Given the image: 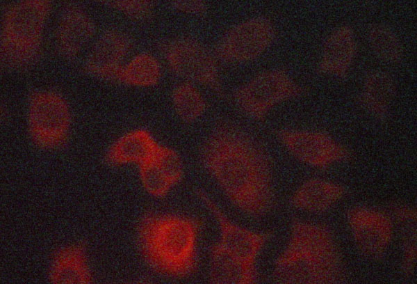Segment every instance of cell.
<instances>
[{
	"mask_svg": "<svg viewBox=\"0 0 417 284\" xmlns=\"http://www.w3.org/2000/svg\"><path fill=\"white\" fill-rule=\"evenodd\" d=\"M172 3L179 10L189 13H199L206 8L203 1H176Z\"/></svg>",
	"mask_w": 417,
	"mask_h": 284,
	"instance_id": "obj_19",
	"label": "cell"
},
{
	"mask_svg": "<svg viewBox=\"0 0 417 284\" xmlns=\"http://www.w3.org/2000/svg\"><path fill=\"white\" fill-rule=\"evenodd\" d=\"M165 57L170 70L187 82L213 90L220 87L217 63L199 43L188 39L174 40L167 45Z\"/></svg>",
	"mask_w": 417,
	"mask_h": 284,
	"instance_id": "obj_5",
	"label": "cell"
},
{
	"mask_svg": "<svg viewBox=\"0 0 417 284\" xmlns=\"http://www.w3.org/2000/svg\"><path fill=\"white\" fill-rule=\"evenodd\" d=\"M390 86L387 79L376 77L369 80L366 95L370 106L377 110H382L386 106L389 98Z\"/></svg>",
	"mask_w": 417,
	"mask_h": 284,
	"instance_id": "obj_18",
	"label": "cell"
},
{
	"mask_svg": "<svg viewBox=\"0 0 417 284\" xmlns=\"http://www.w3.org/2000/svg\"><path fill=\"white\" fill-rule=\"evenodd\" d=\"M341 196V189L322 180H313L302 185L294 196V203L308 210H325Z\"/></svg>",
	"mask_w": 417,
	"mask_h": 284,
	"instance_id": "obj_14",
	"label": "cell"
},
{
	"mask_svg": "<svg viewBox=\"0 0 417 284\" xmlns=\"http://www.w3.org/2000/svg\"><path fill=\"white\" fill-rule=\"evenodd\" d=\"M370 40L374 52L381 58L393 60L398 57L399 42L393 32L388 27L376 26L370 32Z\"/></svg>",
	"mask_w": 417,
	"mask_h": 284,
	"instance_id": "obj_17",
	"label": "cell"
},
{
	"mask_svg": "<svg viewBox=\"0 0 417 284\" xmlns=\"http://www.w3.org/2000/svg\"><path fill=\"white\" fill-rule=\"evenodd\" d=\"M28 125L32 138L44 148L63 144L68 132L70 115L65 102L51 93H40L31 99Z\"/></svg>",
	"mask_w": 417,
	"mask_h": 284,
	"instance_id": "obj_6",
	"label": "cell"
},
{
	"mask_svg": "<svg viewBox=\"0 0 417 284\" xmlns=\"http://www.w3.org/2000/svg\"><path fill=\"white\" fill-rule=\"evenodd\" d=\"M159 143L144 129H136L122 136L111 148L108 161L113 164L140 165L156 150Z\"/></svg>",
	"mask_w": 417,
	"mask_h": 284,
	"instance_id": "obj_11",
	"label": "cell"
},
{
	"mask_svg": "<svg viewBox=\"0 0 417 284\" xmlns=\"http://www.w3.org/2000/svg\"><path fill=\"white\" fill-rule=\"evenodd\" d=\"M138 166L143 188L156 198L166 196L183 175L179 154L172 148L160 144L154 152Z\"/></svg>",
	"mask_w": 417,
	"mask_h": 284,
	"instance_id": "obj_8",
	"label": "cell"
},
{
	"mask_svg": "<svg viewBox=\"0 0 417 284\" xmlns=\"http://www.w3.org/2000/svg\"><path fill=\"white\" fill-rule=\"evenodd\" d=\"M355 50L354 37L350 29L341 27L330 34L323 47L320 68L332 75H341L349 68Z\"/></svg>",
	"mask_w": 417,
	"mask_h": 284,
	"instance_id": "obj_12",
	"label": "cell"
},
{
	"mask_svg": "<svg viewBox=\"0 0 417 284\" xmlns=\"http://www.w3.org/2000/svg\"><path fill=\"white\" fill-rule=\"evenodd\" d=\"M202 163L229 201L245 214H265L272 203L270 173L261 150L233 128L215 131L203 145Z\"/></svg>",
	"mask_w": 417,
	"mask_h": 284,
	"instance_id": "obj_1",
	"label": "cell"
},
{
	"mask_svg": "<svg viewBox=\"0 0 417 284\" xmlns=\"http://www.w3.org/2000/svg\"><path fill=\"white\" fill-rule=\"evenodd\" d=\"M200 198L215 218L220 237L211 253L210 281L220 284H248L256 279V261L264 237L232 222L207 195Z\"/></svg>",
	"mask_w": 417,
	"mask_h": 284,
	"instance_id": "obj_3",
	"label": "cell"
},
{
	"mask_svg": "<svg viewBox=\"0 0 417 284\" xmlns=\"http://www.w3.org/2000/svg\"><path fill=\"white\" fill-rule=\"evenodd\" d=\"M161 75L157 60L143 54L136 56L123 69L119 77L125 83L135 86L148 87L156 84Z\"/></svg>",
	"mask_w": 417,
	"mask_h": 284,
	"instance_id": "obj_16",
	"label": "cell"
},
{
	"mask_svg": "<svg viewBox=\"0 0 417 284\" xmlns=\"http://www.w3.org/2000/svg\"><path fill=\"white\" fill-rule=\"evenodd\" d=\"M49 278L54 283H89L91 275L83 248L73 245L65 247L55 256Z\"/></svg>",
	"mask_w": 417,
	"mask_h": 284,
	"instance_id": "obj_13",
	"label": "cell"
},
{
	"mask_svg": "<svg viewBox=\"0 0 417 284\" xmlns=\"http://www.w3.org/2000/svg\"><path fill=\"white\" fill-rule=\"evenodd\" d=\"M171 100L177 116L188 123L198 120L206 109V102L202 94L190 82L178 84L172 93Z\"/></svg>",
	"mask_w": 417,
	"mask_h": 284,
	"instance_id": "obj_15",
	"label": "cell"
},
{
	"mask_svg": "<svg viewBox=\"0 0 417 284\" xmlns=\"http://www.w3.org/2000/svg\"><path fill=\"white\" fill-rule=\"evenodd\" d=\"M281 139L292 154L313 166H327L343 155L334 141L322 134L285 132Z\"/></svg>",
	"mask_w": 417,
	"mask_h": 284,
	"instance_id": "obj_10",
	"label": "cell"
},
{
	"mask_svg": "<svg viewBox=\"0 0 417 284\" xmlns=\"http://www.w3.org/2000/svg\"><path fill=\"white\" fill-rule=\"evenodd\" d=\"M199 228L197 220L186 216H147L138 229L141 253L148 264L163 275L189 276L197 267Z\"/></svg>",
	"mask_w": 417,
	"mask_h": 284,
	"instance_id": "obj_2",
	"label": "cell"
},
{
	"mask_svg": "<svg viewBox=\"0 0 417 284\" xmlns=\"http://www.w3.org/2000/svg\"><path fill=\"white\" fill-rule=\"evenodd\" d=\"M295 92V86L286 73L271 70L245 84L236 91L234 98L236 106L243 113L259 118Z\"/></svg>",
	"mask_w": 417,
	"mask_h": 284,
	"instance_id": "obj_4",
	"label": "cell"
},
{
	"mask_svg": "<svg viewBox=\"0 0 417 284\" xmlns=\"http://www.w3.org/2000/svg\"><path fill=\"white\" fill-rule=\"evenodd\" d=\"M273 38V29L263 18L243 22L231 29L221 40L218 54L227 62L252 61L262 54Z\"/></svg>",
	"mask_w": 417,
	"mask_h": 284,
	"instance_id": "obj_7",
	"label": "cell"
},
{
	"mask_svg": "<svg viewBox=\"0 0 417 284\" xmlns=\"http://www.w3.org/2000/svg\"><path fill=\"white\" fill-rule=\"evenodd\" d=\"M41 3H28L26 8L20 4L21 8L15 9L6 19L4 32L5 42H8V50H13L14 58L17 49H19L18 58L20 60L31 57V51L38 45L41 25L44 18V10L39 6Z\"/></svg>",
	"mask_w": 417,
	"mask_h": 284,
	"instance_id": "obj_9",
	"label": "cell"
}]
</instances>
